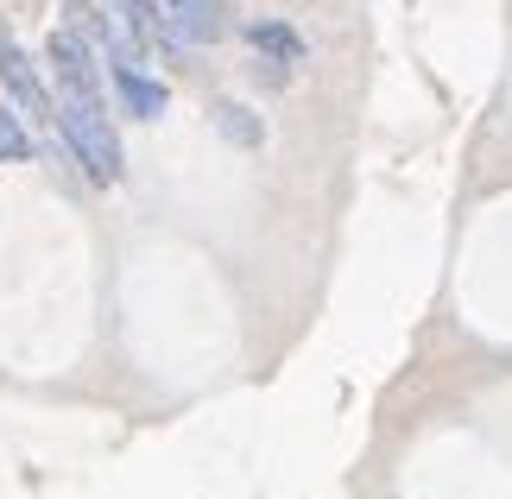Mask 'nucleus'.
<instances>
[{"mask_svg": "<svg viewBox=\"0 0 512 499\" xmlns=\"http://www.w3.org/2000/svg\"><path fill=\"white\" fill-rule=\"evenodd\" d=\"M57 127H64L76 165H83L89 184H121V139H114L102 102H83V95H64L57 102Z\"/></svg>", "mask_w": 512, "mask_h": 499, "instance_id": "f257e3e1", "label": "nucleus"}, {"mask_svg": "<svg viewBox=\"0 0 512 499\" xmlns=\"http://www.w3.org/2000/svg\"><path fill=\"white\" fill-rule=\"evenodd\" d=\"M51 70H57V83H64V95H83V102H102V64H95V45L76 26H57L51 32Z\"/></svg>", "mask_w": 512, "mask_h": 499, "instance_id": "f03ea898", "label": "nucleus"}, {"mask_svg": "<svg viewBox=\"0 0 512 499\" xmlns=\"http://www.w3.org/2000/svg\"><path fill=\"white\" fill-rule=\"evenodd\" d=\"M0 83L13 89V102L32 114V121H57V102H51V89H45V76L32 70V57L13 45L7 32H0Z\"/></svg>", "mask_w": 512, "mask_h": 499, "instance_id": "7ed1b4c3", "label": "nucleus"}, {"mask_svg": "<svg viewBox=\"0 0 512 499\" xmlns=\"http://www.w3.org/2000/svg\"><path fill=\"white\" fill-rule=\"evenodd\" d=\"M165 26L177 32V45H215V38L228 32V13L222 0H159Z\"/></svg>", "mask_w": 512, "mask_h": 499, "instance_id": "20e7f679", "label": "nucleus"}, {"mask_svg": "<svg viewBox=\"0 0 512 499\" xmlns=\"http://www.w3.org/2000/svg\"><path fill=\"white\" fill-rule=\"evenodd\" d=\"M114 89H121V102H127L133 121H159L165 102H171L165 83H159V76H146L140 64H114Z\"/></svg>", "mask_w": 512, "mask_h": 499, "instance_id": "39448f33", "label": "nucleus"}, {"mask_svg": "<svg viewBox=\"0 0 512 499\" xmlns=\"http://www.w3.org/2000/svg\"><path fill=\"white\" fill-rule=\"evenodd\" d=\"M108 13H114V26H127L140 45H165V51H177V32L165 26L159 0H108Z\"/></svg>", "mask_w": 512, "mask_h": 499, "instance_id": "423d86ee", "label": "nucleus"}, {"mask_svg": "<svg viewBox=\"0 0 512 499\" xmlns=\"http://www.w3.org/2000/svg\"><path fill=\"white\" fill-rule=\"evenodd\" d=\"M247 45L266 51V57H279V64H304V38L291 32V26H279V19H253V26H247Z\"/></svg>", "mask_w": 512, "mask_h": 499, "instance_id": "0eeeda50", "label": "nucleus"}, {"mask_svg": "<svg viewBox=\"0 0 512 499\" xmlns=\"http://www.w3.org/2000/svg\"><path fill=\"white\" fill-rule=\"evenodd\" d=\"M215 133L234 139V146H247V152L266 139V127L253 121V108H241V102H215Z\"/></svg>", "mask_w": 512, "mask_h": 499, "instance_id": "6e6552de", "label": "nucleus"}, {"mask_svg": "<svg viewBox=\"0 0 512 499\" xmlns=\"http://www.w3.org/2000/svg\"><path fill=\"white\" fill-rule=\"evenodd\" d=\"M19 158H32V133L13 108H0V165H19Z\"/></svg>", "mask_w": 512, "mask_h": 499, "instance_id": "1a4fd4ad", "label": "nucleus"}]
</instances>
